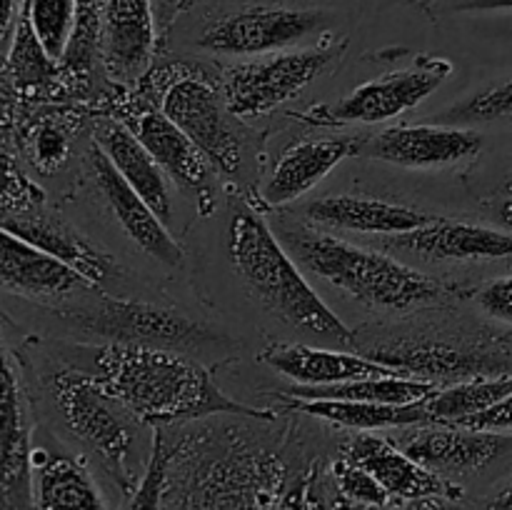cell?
Returning <instances> with one entry per match:
<instances>
[{"mask_svg":"<svg viewBox=\"0 0 512 510\" xmlns=\"http://www.w3.org/2000/svg\"><path fill=\"white\" fill-rule=\"evenodd\" d=\"M260 363L285 375L295 385H335L375 375H403L370 355L343 353L338 348H313L300 343H273L258 355Z\"/></svg>","mask_w":512,"mask_h":510,"instance_id":"7402d4cb","label":"cell"},{"mask_svg":"<svg viewBox=\"0 0 512 510\" xmlns=\"http://www.w3.org/2000/svg\"><path fill=\"white\" fill-rule=\"evenodd\" d=\"M343 458L368 470L393 500L413 503L430 495H448L460 498L463 490L450 483L443 475L415 463L393 438H380L373 433H360L343 450Z\"/></svg>","mask_w":512,"mask_h":510,"instance_id":"2e32d148","label":"cell"},{"mask_svg":"<svg viewBox=\"0 0 512 510\" xmlns=\"http://www.w3.org/2000/svg\"><path fill=\"white\" fill-rule=\"evenodd\" d=\"M278 238L290 250L298 265L315 278L343 290L365 308L405 310L440 303L450 288L390 255L365 250L353 243L318 233L300 223H283Z\"/></svg>","mask_w":512,"mask_h":510,"instance_id":"277c9868","label":"cell"},{"mask_svg":"<svg viewBox=\"0 0 512 510\" xmlns=\"http://www.w3.org/2000/svg\"><path fill=\"white\" fill-rule=\"evenodd\" d=\"M385 245L433 260L512 258V233L443 218H435L433 223L410 233L388 235Z\"/></svg>","mask_w":512,"mask_h":510,"instance_id":"44dd1931","label":"cell"},{"mask_svg":"<svg viewBox=\"0 0 512 510\" xmlns=\"http://www.w3.org/2000/svg\"><path fill=\"white\" fill-rule=\"evenodd\" d=\"M395 445H400L423 468L450 478V475L483 470L493 460L503 458L512 450V438L503 433H493V430L435 423V428L415 425L413 433L395 438Z\"/></svg>","mask_w":512,"mask_h":510,"instance_id":"4fadbf2b","label":"cell"},{"mask_svg":"<svg viewBox=\"0 0 512 510\" xmlns=\"http://www.w3.org/2000/svg\"><path fill=\"white\" fill-rule=\"evenodd\" d=\"M280 403L288 410H300L313 418L328 420L340 428L370 433L385 428H410V425H433L425 400L410 405L388 403H360V400H335V398H295L280 393Z\"/></svg>","mask_w":512,"mask_h":510,"instance_id":"4316f807","label":"cell"},{"mask_svg":"<svg viewBox=\"0 0 512 510\" xmlns=\"http://www.w3.org/2000/svg\"><path fill=\"white\" fill-rule=\"evenodd\" d=\"M370 358L403 375L423 380H468L480 375H508L512 373V360L505 355L488 353L483 348L450 343H385L370 353Z\"/></svg>","mask_w":512,"mask_h":510,"instance_id":"5bb4252c","label":"cell"},{"mask_svg":"<svg viewBox=\"0 0 512 510\" xmlns=\"http://www.w3.org/2000/svg\"><path fill=\"white\" fill-rule=\"evenodd\" d=\"M288 488L275 450L233 428L170 443L160 510H278Z\"/></svg>","mask_w":512,"mask_h":510,"instance_id":"6da1fadb","label":"cell"},{"mask_svg":"<svg viewBox=\"0 0 512 510\" xmlns=\"http://www.w3.org/2000/svg\"><path fill=\"white\" fill-rule=\"evenodd\" d=\"M438 390V383L413 375H375V378H358L335 385H293L285 390L295 398H335V400H360V403H388L410 405L430 398Z\"/></svg>","mask_w":512,"mask_h":510,"instance_id":"83f0119b","label":"cell"},{"mask_svg":"<svg viewBox=\"0 0 512 510\" xmlns=\"http://www.w3.org/2000/svg\"><path fill=\"white\" fill-rule=\"evenodd\" d=\"M358 148V138H320L295 143L275 163L273 175L263 185V200L270 208H280L303 198L330 170L358 153Z\"/></svg>","mask_w":512,"mask_h":510,"instance_id":"cb8c5ba5","label":"cell"},{"mask_svg":"<svg viewBox=\"0 0 512 510\" xmlns=\"http://www.w3.org/2000/svg\"><path fill=\"white\" fill-rule=\"evenodd\" d=\"M303 215L315 225L370 235H403L435 220V215L408 205L358 198V195H330V198L313 200L305 205Z\"/></svg>","mask_w":512,"mask_h":510,"instance_id":"d4e9b609","label":"cell"},{"mask_svg":"<svg viewBox=\"0 0 512 510\" xmlns=\"http://www.w3.org/2000/svg\"><path fill=\"white\" fill-rule=\"evenodd\" d=\"M0 290L48 303L90 293L95 285L0 225Z\"/></svg>","mask_w":512,"mask_h":510,"instance_id":"9a60e30c","label":"cell"},{"mask_svg":"<svg viewBox=\"0 0 512 510\" xmlns=\"http://www.w3.org/2000/svg\"><path fill=\"white\" fill-rule=\"evenodd\" d=\"M33 205H43V193L38 185L28 180V175L18 168L10 150L0 143V218L10 213H20Z\"/></svg>","mask_w":512,"mask_h":510,"instance_id":"836d02e7","label":"cell"},{"mask_svg":"<svg viewBox=\"0 0 512 510\" xmlns=\"http://www.w3.org/2000/svg\"><path fill=\"white\" fill-rule=\"evenodd\" d=\"M500 220H503V223L512 230V198H508L503 205H500Z\"/></svg>","mask_w":512,"mask_h":510,"instance_id":"f6af8a7d","label":"cell"},{"mask_svg":"<svg viewBox=\"0 0 512 510\" xmlns=\"http://www.w3.org/2000/svg\"><path fill=\"white\" fill-rule=\"evenodd\" d=\"M512 393V373L508 375H480V378L458 380L448 388H438L425 398L433 423H458V420L478 415L493 408Z\"/></svg>","mask_w":512,"mask_h":510,"instance_id":"f1b7e54d","label":"cell"},{"mask_svg":"<svg viewBox=\"0 0 512 510\" xmlns=\"http://www.w3.org/2000/svg\"><path fill=\"white\" fill-rule=\"evenodd\" d=\"M23 0H0V58L8 55L10 40H13L15 25H18Z\"/></svg>","mask_w":512,"mask_h":510,"instance_id":"f35d334b","label":"cell"},{"mask_svg":"<svg viewBox=\"0 0 512 510\" xmlns=\"http://www.w3.org/2000/svg\"><path fill=\"white\" fill-rule=\"evenodd\" d=\"M512 118V75L470 95L460 105L450 108L445 113V120L453 125H473V123H490V120Z\"/></svg>","mask_w":512,"mask_h":510,"instance_id":"1f68e13d","label":"cell"},{"mask_svg":"<svg viewBox=\"0 0 512 510\" xmlns=\"http://www.w3.org/2000/svg\"><path fill=\"white\" fill-rule=\"evenodd\" d=\"M160 110L203 150L215 170L238 175L243 168V143L228 120L225 100L208 80L195 75L175 78L165 88Z\"/></svg>","mask_w":512,"mask_h":510,"instance_id":"9c48e42d","label":"cell"},{"mask_svg":"<svg viewBox=\"0 0 512 510\" xmlns=\"http://www.w3.org/2000/svg\"><path fill=\"white\" fill-rule=\"evenodd\" d=\"M450 425H463V428H475V430H493V433H505L512 430V393L508 398L500 400L493 408L483 410L478 415H470V418L458 420V423Z\"/></svg>","mask_w":512,"mask_h":510,"instance_id":"74e56055","label":"cell"},{"mask_svg":"<svg viewBox=\"0 0 512 510\" xmlns=\"http://www.w3.org/2000/svg\"><path fill=\"white\" fill-rule=\"evenodd\" d=\"M30 495L33 510H108L88 465L43 445L30 453Z\"/></svg>","mask_w":512,"mask_h":510,"instance_id":"603a6c76","label":"cell"},{"mask_svg":"<svg viewBox=\"0 0 512 510\" xmlns=\"http://www.w3.org/2000/svg\"><path fill=\"white\" fill-rule=\"evenodd\" d=\"M70 150V135L58 120H40L30 128L28 153L30 160L43 173H53L65 163Z\"/></svg>","mask_w":512,"mask_h":510,"instance_id":"e575fe53","label":"cell"},{"mask_svg":"<svg viewBox=\"0 0 512 510\" xmlns=\"http://www.w3.org/2000/svg\"><path fill=\"white\" fill-rule=\"evenodd\" d=\"M10 85H13V80L8 78V70H5V75H0V130L5 128V123L10 120V110H13Z\"/></svg>","mask_w":512,"mask_h":510,"instance_id":"60d3db41","label":"cell"},{"mask_svg":"<svg viewBox=\"0 0 512 510\" xmlns=\"http://www.w3.org/2000/svg\"><path fill=\"white\" fill-rule=\"evenodd\" d=\"M95 145L113 163L120 178L168 225V220L173 218V198H170V188L165 183V173L155 163L153 155L145 150V145L130 133L128 125L120 123V120L118 123L115 120L100 123L95 130Z\"/></svg>","mask_w":512,"mask_h":510,"instance_id":"484cf974","label":"cell"},{"mask_svg":"<svg viewBox=\"0 0 512 510\" xmlns=\"http://www.w3.org/2000/svg\"><path fill=\"white\" fill-rule=\"evenodd\" d=\"M90 168H93L95 183H98L100 193L108 200L110 210L118 218L120 228L125 230L130 240L138 245L143 253L155 258L158 263L168 265V268H180L185 260L183 248L178 240L168 233L163 218L120 178L118 170L113 168L108 158L100 153L98 145L90 148Z\"/></svg>","mask_w":512,"mask_h":510,"instance_id":"e0dca14e","label":"cell"},{"mask_svg":"<svg viewBox=\"0 0 512 510\" xmlns=\"http://www.w3.org/2000/svg\"><path fill=\"white\" fill-rule=\"evenodd\" d=\"M155 50V20L150 0H108L103 20L105 73L118 83H133L148 70Z\"/></svg>","mask_w":512,"mask_h":510,"instance_id":"ffe728a7","label":"cell"},{"mask_svg":"<svg viewBox=\"0 0 512 510\" xmlns=\"http://www.w3.org/2000/svg\"><path fill=\"white\" fill-rule=\"evenodd\" d=\"M475 300H478L480 310L488 313L490 318L512 325V275L485 283L475 293Z\"/></svg>","mask_w":512,"mask_h":510,"instance_id":"8d00e7d4","label":"cell"},{"mask_svg":"<svg viewBox=\"0 0 512 510\" xmlns=\"http://www.w3.org/2000/svg\"><path fill=\"white\" fill-rule=\"evenodd\" d=\"M5 70H8V78L13 80V88L28 90V93L48 88L58 75V63L45 53L40 40L35 38L25 8H20L18 25H15L8 55H5Z\"/></svg>","mask_w":512,"mask_h":510,"instance_id":"f546056e","label":"cell"},{"mask_svg":"<svg viewBox=\"0 0 512 510\" xmlns=\"http://www.w3.org/2000/svg\"><path fill=\"white\" fill-rule=\"evenodd\" d=\"M228 253L245 288L273 318L308 338L333 345L353 343V330L305 280L298 260L263 215L250 208L235 210L228 225Z\"/></svg>","mask_w":512,"mask_h":510,"instance_id":"3957f363","label":"cell"},{"mask_svg":"<svg viewBox=\"0 0 512 510\" xmlns=\"http://www.w3.org/2000/svg\"><path fill=\"white\" fill-rule=\"evenodd\" d=\"M480 148H483V135L470 128L400 125L370 138L365 153L403 168H443L473 158Z\"/></svg>","mask_w":512,"mask_h":510,"instance_id":"d6986e66","label":"cell"},{"mask_svg":"<svg viewBox=\"0 0 512 510\" xmlns=\"http://www.w3.org/2000/svg\"><path fill=\"white\" fill-rule=\"evenodd\" d=\"M168 458L170 443L165 440L163 430H155L153 445H150L148 453V465H145L138 490L128 498V508L125 510H160V505H163L165 473H168Z\"/></svg>","mask_w":512,"mask_h":510,"instance_id":"d6a6232c","label":"cell"},{"mask_svg":"<svg viewBox=\"0 0 512 510\" xmlns=\"http://www.w3.org/2000/svg\"><path fill=\"white\" fill-rule=\"evenodd\" d=\"M333 510H388V505H363V503H353V500L338 498Z\"/></svg>","mask_w":512,"mask_h":510,"instance_id":"7bdbcfd3","label":"cell"},{"mask_svg":"<svg viewBox=\"0 0 512 510\" xmlns=\"http://www.w3.org/2000/svg\"><path fill=\"white\" fill-rule=\"evenodd\" d=\"M408 510H465L458 503V498H448V495H430V498H420L408 503Z\"/></svg>","mask_w":512,"mask_h":510,"instance_id":"ab89813d","label":"cell"},{"mask_svg":"<svg viewBox=\"0 0 512 510\" xmlns=\"http://www.w3.org/2000/svg\"><path fill=\"white\" fill-rule=\"evenodd\" d=\"M180 3H183V0H173V5H175V8H178V5H180Z\"/></svg>","mask_w":512,"mask_h":510,"instance_id":"7dc6e473","label":"cell"},{"mask_svg":"<svg viewBox=\"0 0 512 510\" xmlns=\"http://www.w3.org/2000/svg\"><path fill=\"white\" fill-rule=\"evenodd\" d=\"M130 128V133L145 145L155 163L163 168L173 183L195 195L198 205H203V213H210V200H213V168L203 150L168 118L160 108L150 105H135L133 110L120 118Z\"/></svg>","mask_w":512,"mask_h":510,"instance_id":"7c38bea8","label":"cell"},{"mask_svg":"<svg viewBox=\"0 0 512 510\" xmlns=\"http://www.w3.org/2000/svg\"><path fill=\"white\" fill-rule=\"evenodd\" d=\"M335 483H338L340 498L353 500V503L363 505H390L393 498L388 495V490L373 478L365 468L350 463V460L340 458L338 463L333 465Z\"/></svg>","mask_w":512,"mask_h":510,"instance_id":"d590c367","label":"cell"},{"mask_svg":"<svg viewBox=\"0 0 512 510\" xmlns=\"http://www.w3.org/2000/svg\"><path fill=\"white\" fill-rule=\"evenodd\" d=\"M30 453L28 400L0 325V510H33Z\"/></svg>","mask_w":512,"mask_h":510,"instance_id":"8fae6325","label":"cell"},{"mask_svg":"<svg viewBox=\"0 0 512 510\" xmlns=\"http://www.w3.org/2000/svg\"><path fill=\"white\" fill-rule=\"evenodd\" d=\"M323 23V10L253 5L210 23L200 35L198 45L210 53L223 55L280 53L288 45L323 28Z\"/></svg>","mask_w":512,"mask_h":510,"instance_id":"30bf717a","label":"cell"},{"mask_svg":"<svg viewBox=\"0 0 512 510\" xmlns=\"http://www.w3.org/2000/svg\"><path fill=\"white\" fill-rule=\"evenodd\" d=\"M0 225L13 230L15 235L28 240L30 245L40 248L43 253L53 255L55 260L83 275L95 288L115 273V263L108 253H103L93 240L85 238L68 220L50 213L43 205H33V208L20 210V213L3 215Z\"/></svg>","mask_w":512,"mask_h":510,"instance_id":"ac0fdd59","label":"cell"},{"mask_svg":"<svg viewBox=\"0 0 512 510\" xmlns=\"http://www.w3.org/2000/svg\"><path fill=\"white\" fill-rule=\"evenodd\" d=\"M458 10H512V0H465Z\"/></svg>","mask_w":512,"mask_h":510,"instance_id":"b9f144b4","label":"cell"},{"mask_svg":"<svg viewBox=\"0 0 512 510\" xmlns=\"http://www.w3.org/2000/svg\"><path fill=\"white\" fill-rule=\"evenodd\" d=\"M95 375L143 425H180L233 415L273 423V410L230 398L198 360L175 348L108 343L95 355Z\"/></svg>","mask_w":512,"mask_h":510,"instance_id":"7a4b0ae2","label":"cell"},{"mask_svg":"<svg viewBox=\"0 0 512 510\" xmlns=\"http://www.w3.org/2000/svg\"><path fill=\"white\" fill-rule=\"evenodd\" d=\"M493 510H512V483L508 485L505 490H500L498 495H495L493 505H490Z\"/></svg>","mask_w":512,"mask_h":510,"instance_id":"ee69618b","label":"cell"},{"mask_svg":"<svg viewBox=\"0 0 512 510\" xmlns=\"http://www.w3.org/2000/svg\"><path fill=\"white\" fill-rule=\"evenodd\" d=\"M345 53V40L233 65L223 75V100L233 118H258L298 98Z\"/></svg>","mask_w":512,"mask_h":510,"instance_id":"8992f818","label":"cell"},{"mask_svg":"<svg viewBox=\"0 0 512 510\" xmlns=\"http://www.w3.org/2000/svg\"><path fill=\"white\" fill-rule=\"evenodd\" d=\"M75 328L105 338L108 343L155 345V348H205L225 340L220 330L190 318L175 308L143 300L100 298L88 308L63 313Z\"/></svg>","mask_w":512,"mask_h":510,"instance_id":"52a82bcc","label":"cell"},{"mask_svg":"<svg viewBox=\"0 0 512 510\" xmlns=\"http://www.w3.org/2000/svg\"><path fill=\"white\" fill-rule=\"evenodd\" d=\"M65 428L100 458L125 498L138 490V418L110 393L95 373L58 368L45 380Z\"/></svg>","mask_w":512,"mask_h":510,"instance_id":"5b68a950","label":"cell"},{"mask_svg":"<svg viewBox=\"0 0 512 510\" xmlns=\"http://www.w3.org/2000/svg\"><path fill=\"white\" fill-rule=\"evenodd\" d=\"M505 193H508L510 198H512V175H510L508 180H505Z\"/></svg>","mask_w":512,"mask_h":510,"instance_id":"bcb514c9","label":"cell"},{"mask_svg":"<svg viewBox=\"0 0 512 510\" xmlns=\"http://www.w3.org/2000/svg\"><path fill=\"white\" fill-rule=\"evenodd\" d=\"M23 8L45 53L60 63L73 40L78 0H23Z\"/></svg>","mask_w":512,"mask_h":510,"instance_id":"4dcf8cb0","label":"cell"},{"mask_svg":"<svg viewBox=\"0 0 512 510\" xmlns=\"http://www.w3.org/2000/svg\"><path fill=\"white\" fill-rule=\"evenodd\" d=\"M453 75V63L435 55H418L410 68L360 85L343 100L315 110L313 120L335 123H383L423 103Z\"/></svg>","mask_w":512,"mask_h":510,"instance_id":"ba28073f","label":"cell"}]
</instances>
